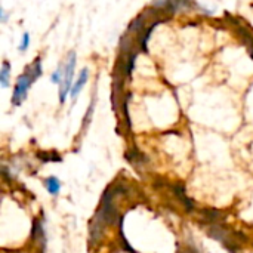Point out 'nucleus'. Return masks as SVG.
<instances>
[{
    "instance_id": "f257e3e1",
    "label": "nucleus",
    "mask_w": 253,
    "mask_h": 253,
    "mask_svg": "<svg viewBox=\"0 0 253 253\" xmlns=\"http://www.w3.org/2000/svg\"><path fill=\"white\" fill-rule=\"evenodd\" d=\"M40 74H42V61H40V58H37L18 77L15 89H13V95H12V104L13 105L18 107L24 102V99L27 98V92H28L30 86L40 77Z\"/></svg>"
},
{
    "instance_id": "f03ea898",
    "label": "nucleus",
    "mask_w": 253,
    "mask_h": 253,
    "mask_svg": "<svg viewBox=\"0 0 253 253\" xmlns=\"http://www.w3.org/2000/svg\"><path fill=\"white\" fill-rule=\"evenodd\" d=\"M74 68H76V53L74 52H70L68 53V58H67V62L64 65V80H62L61 87H59V101L62 104L65 102L67 96L71 92L73 77H74Z\"/></svg>"
},
{
    "instance_id": "7ed1b4c3",
    "label": "nucleus",
    "mask_w": 253,
    "mask_h": 253,
    "mask_svg": "<svg viewBox=\"0 0 253 253\" xmlns=\"http://www.w3.org/2000/svg\"><path fill=\"white\" fill-rule=\"evenodd\" d=\"M87 77H89V71H87V68H83V70H82V73L79 74V77H77L76 83H74V84H73V87H71L70 96H71L73 99H76V98L79 96L80 90L83 89V86H84V84H86V82H87Z\"/></svg>"
},
{
    "instance_id": "20e7f679",
    "label": "nucleus",
    "mask_w": 253,
    "mask_h": 253,
    "mask_svg": "<svg viewBox=\"0 0 253 253\" xmlns=\"http://www.w3.org/2000/svg\"><path fill=\"white\" fill-rule=\"evenodd\" d=\"M44 188L47 190L49 194L58 196V193L61 191V181L55 176H50V178L44 179Z\"/></svg>"
},
{
    "instance_id": "39448f33",
    "label": "nucleus",
    "mask_w": 253,
    "mask_h": 253,
    "mask_svg": "<svg viewBox=\"0 0 253 253\" xmlns=\"http://www.w3.org/2000/svg\"><path fill=\"white\" fill-rule=\"evenodd\" d=\"M9 74H10V65H9L7 61H3L1 70H0V83H1V87H7L9 86Z\"/></svg>"
},
{
    "instance_id": "423d86ee",
    "label": "nucleus",
    "mask_w": 253,
    "mask_h": 253,
    "mask_svg": "<svg viewBox=\"0 0 253 253\" xmlns=\"http://www.w3.org/2000/svg\"><path fill=\"white\" fill-rule=\"evenodd\" d=\"M52 83H55V84H61L62 83V80H64V65H59L58 67V70L52 74Z\"/></svg>"
},
{
    "instance_id": "0eeeda50",
    "label": "nucleus",
    "mask_w": 253,
    "mask_h": 253,
    "mask_svg": "<svg viewBox=\"0 0 253 253\" xmlns=\"http://www.w3.org/2000/svg\"><path fill=\"white\" fill-rule=\"evenodd\" d=\"M28 44H30V34L28 33H24V36L21 39V43H19V50L21 52H25L28 49Z\"/></svg>"
},
{
    "instance_id": "6e6552de",
    "label": "nucleus",
    "mask_w": 253,
    "mask_h": 253,
    "mask_svg": "<svg viewBox=\"0 0 253 253\" xmlns=\"http://www.w3.org/2000/svg\"><path fill=\"white\" fill-rule=\"evenodd\" d=\"M0 15H1V21L6 22V13H4V10H0Z\"/></svg>"
}]
</instances>
